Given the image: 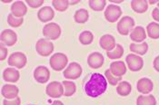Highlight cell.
Wrapping results in <instances>:
<instances>
[{
  "label": "cell",
  "instance_id": "cell-30",
  "mask_svg": "<svg viewBox=\"0 0 159 105\" xmlns=\"http://www.w3.org/2000/svg\"><path fill=\"white\" fill-rule=\"evenodd\" d=\"M78 39H79V42L83 46H88V45L92 44V42L94 41V35L90 31H83L79 35Z\"/></svg>",
  "mask_w": 159,
  "mask_h": 105
},
{
  "label": "cell",
  "instance_id": "cell-23",
  "mask_svg": "<svg viewBox=\"0 0 159 105\" xmlns=\"http://www.w3.org/2000/svg\"><path fill=\"white\" fill-rule=\"evenodd\" d=\"M131 7L137 14H144L148 9V1L147 0H133L131 1Z\"/></svg>",
  "mask_w": 159,
  "mask_h": 105
},
{
  "label": "cell",
  "instance_id": "cell-14",
  "mask_svg": "<svg viewBox=\"0 0 159 105\" xmlns=\"http://www.w3.org/2000/svg\"><path fill=\"white\" fill-rule=\"evenodd\" d=\"M147 36V31L143 26L140 25L135 26L130 33V39L133 41V43H136V44H141L145 42Z\"/></svg>",
  "mask_w": 159,
  "mask_h": 105
},
{
  "label": "cell",
  "instance_id": "cell-8",
  "mask_svg": "<svg viewBox=\"0 0 159 105\" xmlns=\"http://www.w3.org/2000/svg\"><path fill=\"white\" fill-rule=\"evenodd\" d=\"M125 62L127 63L128 69L132 72H138L142 70L144 66V60L140 56L135 54H129L125 57Z\"/></svg>",
  "mask_w": 159,
  "mask_h": 105
},
{
  "label": "cell",
  "instance_id": "cell-19",
  "mask_svg": "<svg viewBox=\"0 0 159 105\" xmlns=\"http://www.w3.org/2000/svg\"><path fill=\"white\" fill-rule=\"evenodd\" d=\"M99 46L102 49L106 50L107 52H110L115 49L116 46V39L113 35H104L101 36L99 40Z\"/></svg>",
  "mask_w": 159,
  "mask_h": 105
},
{
  "label": "cell",
  "instance_id": "cell-15",
  "mask_svg": "<svg viewBox=\"0 0 159 105\" xmlns=\"http://www.w3.org/2000/svg\"><path fill=\"white\" fill-rule=\"evenodd\" d=\"M154 88V83L149 79V78H141L136 82V89L137 92L140 94H143L144 95L150 94L153 91Z\"/></svg>",
  "mask_w": 159,
  "mask_h": 105
},
{
  "label": "cell",
  "instance_id": "cell-31",
  "mask_svg": "<svg viewBox=\"0 0 159 105\" xmlns=\"http://www.w3.org/2000/svg\"><path fill=\"white\" fill-rule=\"evenodd\" d=\"M88 5L92 10L100 12L104 10V8L106 7L107 1L106 0H90L88 1Z\"/></svg>",
  "mask_w": 159,
  "mask_h": 105
},
{
  "label": "cell",
  "instance_id": "cell-39",
  "mask_svg": "<svg viewBox=\"0 0 159 105\" xmlns=\"http://www.w3.org/2000/svg\"><path fill=\"white\" fill-rule=\"evenodd\" d=\"M153 66H154V69L159 72V55H157V56L155 58V60H154V62H153Z\"/></svg>",
  "mask_w": 159,
  "mask_h": 105
},
{
  "label": "cell",
  "instance_id": "cell-25",
  "mask_svg": "<svg viewBox=\"0 0 159 105\" xmlns=\"http://www.w3.org/2000/svg\"><path fill=\"white\" fill-rule=\"evenodd\" d=\"M147 35L151 39H159V23L151 22L147 24Z\"/></svg>",
  "mask_w": 159,
  "mask_h": 105
},
{
  "label": "cell",
  "instance_id": "cell-13",
  "mask_svg": "<svg viewBox=\"0 0 159 105\" xmlns=\"http://www.w3.org/2000/svg\"><path fill=\"white\" fill-rule=\"evenodd\" d=\"M0 38L1 44H3L6 46H13L14 45H16L17 41V35L11 29H6L2 31Z\"/></svg>",
  "mask_w": 159,
  "mask_h": 105
},
{
  "label": "cell",
  "instance_id": "cell-34",
  "mask_svg": "<svg viewBox=\"0 0 159 105\" xmlns=\"http://www.w3.org/2000/svg\"><path fill=\"white\" fill-rule=\"evenodd\" d=\"M24 23V19L23 18H18V17H16L14 16L12 14H9L8 16H7V24L12 26L14 28L16 27H19L21 26Z\"/></svg>",
  "mask_w": 159,
  "mask_h": 105
},
{
  "label": "cell",
  "instance_id": "cell-41",
  "mask_svg": "<svg viewBox=\"0 0 159 105\" xmlns=\"http://www.w3.org/2000/svg\"><path fill=\"white\" fill-rule=\"evenodd\" d=\"M79 1L76 0V1H69V5H75V4H78Z\"/></svg>",
  "mask_w": 159,
  "mask_h": 105
},
{
  "label": "cell",
  "instance_id": "cell-37",
  "mask_svg": "<svg viewBox=\"0 0 159 105\" xmlns=\"http://www.w3.org/2000/svg\"><path fill=\"white\" fill-rule=\"evenodd\" d=\"M0 60L4 61L5 59H7V56L8 55V50L7 48L3 44H0Z\"/></svg>",
  "mask_w": 159,
  "mask_h": 105
},
{
  "label": "cell",
  "instance_id": "cell-27",
  "mask_svg": "<svg viewBox=\"0 0 159 105\" xmlns=\"http://www.w3.org/2000/svg\"><path fill=\"white\" fill-rule=\"evenodd\" d=\"M136 105H157V100L154 95H139L136 99Z\"/></svg>",
  "mask_w": 159,
  "mask_h": 105
},
{
  "label": "cell",
  "instance_id": "cell-17",
  "mask_svg": "<svg viewBox=\"0 0 159 105\" xmlns=\"http://www.w3.org/2000/svg\"><path fill=\"white\" fill-rule=\"evenodd\" d=\"M11 14L14 16L18 18H23V16L27 13V7L23 1H16L11 6Z\"/></svg>",
  "mask_w": 159,
  "mask_h": 105
},
{
  "label": "cell",
  "instance_id": "cell-18",
  "mask_svg": "<svg viewBox=\"0 0 159 105\" xmlns=\"http://www.w3.org/2000/svg\"><path fill=\"white\" fill-rule=\"evenodd\" d=\"M55 17V11L50 7H43L37 12V18L42 23H48Z\"/></svg>",
  "mask_w": 159,
  "mask_h": 105
},
{
  "label": "cell",
  "instance_id": "cell-1",
  "mask_svg": "<svg viewBox=\"0 0 159 105\" xmlns=\"http://www.w3.org/2000/svg\"><path fill=\"white\" fill-rule=\"evenodd\" d=\"M107 89V78L99 72L91 74L88 82L85 84V93L91 98H97L105 94Z\"/></svg>",
  "mask_w": 159,
  "mask_h": 105
},
{
  "label": "cell",
  "instance_id": "cell-43",
  "mask_svg": "<svg viewBox=\"0 0 159 105\" xmlns=\"http://www.w3.org/2000/svg\"><path fill=\"white\" fill-rule=\"evenodd\" d=\"M112 3H116V4H121V3H123V1L121 0V1H111Z\"/></svg>",
  "mask_w": 159,
  "mask_h": 105
},
{
  "label": "cell",
  "instance_id": "cell-38",
  "mask_svg": "<svg viewBox=\"0 0 159 105\" xmlns=\"http://www.w3.org/2000/svg\"><path fill=\"white\" fill-rule=\"evenodd\" d=\"M152 17L157 22H159V8H157V7L154 8V10L152 12Z\"/></svg>",
  "mask_w": 159,
  "mask_h": 105
},
{
  "label": "cell",
  "instance_id": "cell-4",
  "mask_svg": "<svg viewBox=\"0 0 159 105\" xmlns=\"http://www.w3.org/2000/svg\"><path fill=\"white\" fill-rule=\"evenodd\" d=\"M117 31L121 35H130L135 27V20L131 16H123L117 23Z\"/></svg>",
  "mask_w": 159,
  "mask_h": 105
},
{
  "label": "cell",
  "instance_id": "cell-20",
  "mask_svg": "<svg viewBox=\"0 0 159 105\" xmlns=\"http://www.w3.org/2000/svg\"><path fill=\"white\" fill-rule=\"evenodd\" d=\"M20 78V72L19 71L15 69L14 67H9V68H6L4 72H3V79L7 82H18Z\"/></svg>",
  "mask_w": 159,
  "mask_h": 105
},
{
  "label": "cell",
  "instance_id": "cell-12",
  "mask_svg": "<svg viewBox=\"0 0 159 105\" xmlns=\"http://www.w3.org/2000/svg\"><path fill=\"white\" fill-rule=\"evenodd\" d=\"M105 59L102 54L98 52L91 53L87 57V64L92 69H99L103 66Z\"/></svg>",
  "mask_w": 159,
  "mask_h": 105
},
{
  "label": "cell",
  "instance_id": "cell-33",
  "mask_svg": "<svg viewBox=\"0 0 159 105\" xmlns=\"http://www.w3.org/2000/svg\"><path fill=\"white\" fill-rule=\"evenodd\" d=\"M105 77L107 78V80L108 83H109L110 85H112V86H116V85H117L119 82H121V80H122V77L115 76V75L111 72L110 69L106 70V72H105Z\"/></svg>",
  "mask_w": 159,
  "mask_h": 105
},
{
  "label": "cell",
  "instance_id": "cell-28",
  "mask_svg": "<svg viewBox=\"0 0 159 105\" xmlns=\"http://www.w3.org/2000/svg\"><path fill=\"white\" fill-rule=\"evenodd\" d=\"M62 83L64 86V95L66 97H70L75 94V91H76V86H75V82L69 81V80H66Z\"/></svg>",
  "mask_w": 159,
  "mask_h": 105
},
{
  "label": "cell",
  "instance_id": "cell-45",
  "mask_svg": "<svg viewBox=\"0 0 159 105\" xmlns=\"http://www.w3.org/2000/svg\"><path fill=\"white\" fill-rule=\"evenodd\" d=\"M157 8H159V1L158 3H157Z\"/></svg>",
  "mask_w": 159,
  "mask_h": 105
},
{
  "label": "cell",
  "instance_id": "cell-2",
  "mask_svg": "<svg viewBox=\"0 0 159 105\" xmlns=\"http://www.w3.org/2000/svg\"><path fill=\"white\" fill-rule=\"evenodd\" d=\"M67 63H68V58L63 53L54 54L53 55H51L50 60H49L50 67L57 72L64 70L66 68V66L67 65Z\"/></svg>",
  "mask_w": 159,
  "mask_h": 105
},
{
  "label": "cell",
  "instance_id": "cell-5",
  "mask_svg": "<svg viewBox=\"0 0 159 105\" xmlns=\"http://www.w3.org/2000/svg\"><path fill=\"white\" fill-rule=\"evenodd\" d=\"M27 58L24 53L21 52H15L11 54L7 60L8 65L16 69H22L26 65Z\"/></svg>",
  "mask_w": 159,
  "mask_h": 105
},
{
  "label": "cell",
  "instance_id": "cell-40",
  "mask_svg": "<svg viewBox=\"0 0 159 105\" xmlns=\"http://www.w3.org/2000/svg\"><path fill=\"white\" fill-rule=\"evenodd\" d=\"M50 105H65L63 103H62L61 101H58V100H56V101H54Z\"/></svg>",
  "mask_w": 159,
  "mask_h": 105
},
{
  "label": "cell",
  "instance_id": "cell-11",
  "mask_svg": "<svg viewBox=\"0 0 159 105\" xmlns=\"http://www.w3.org/2000/svg\"><path fill=\"white\" fill-rule=\"evenodd\" d=\"M34 78L38 83L45 84L48 82L50 79V71L48 67L44 65L37 66L34 71Z\"/></svg>",
  "mask_w": 159,
  "mask_h": 105
},
{
  "label": "cell",
  "instance_id": "cell-10",
  "mask_svg": "<svg viewBox=\"0 0 159 105\" xmlns=\"http://www.w3.org/2000/svg\"><path fill=\"white\" fill-rule=\"evenodd\" d=\"M46 94L48 95L50 98L53 99H58L64 95V86L63 83L59 82H51L48 84L46 88Z\"/></svg>",
  "mask_w": 159,
  "mask_h": 105
},
{
  "label": "cell",
  "instance_id": "cell-21",
  "mask_svg": "<svg viewBox=\"0 0 159 105\" xmlns=\"http://www.w3.org/2000/svg\"><path fill=\"white\" fill-rule=\"evenodd\" d=\"M109 69L115 76L122 77L126 72V65L122 61H115L110 63Z\"/></svg>",
  "mask_w": 159,
  "mask_h": 105
},
{
  "label": "cell",
  "instance_id": "cell-36",
  "mask_svg": "<svg viewBox=\"0 0 159 105\" xmlns=\"http://www.w3.org/2000/svg\"><path fill=\"white\" fill-rule=\"evenodd\" d=\"M21 104V98L17 97L13 100H4L3 105H20Z\"/></svg>",
  "mask_w": 159,
  "mask_h": 105
},
{
  "label": "cell",
  "instance_id": "cell-9",
  "mask_svg": "<svg viewBox=\"0 0 159 105\" xmlns=\"http://www.w3.org/2000/svg\"><path fill=\"white\" fill-rule=\"evenodd\" d=\"M105 17L109 23H116L122 15V9L119 6L108 5L105 10Z\"/></svg>",
  "mask_w": 159,
  "mask_h": 105
},
{
  "label": "cell",
  "instance_id": "cell-35",
  "mask_svg": "<svg viewBox=\"0 0 159 105\" xmlns=\"http://www.w3.org/2000/svg\"><path fill=\"white\" fill-rule=\"evenodd\" d=\"M26 4L32 8H38L44 4V0H26Z\"/></svg>",
  "mask_w": 159,
  "mask_h": 105
},
{
  "label": "cell",
  "instance_id": "cell-16",
  "mask_svg": "<svg viewBox=\"0 0 159 105\" xmlns=\"http://www.w3.org/2000/svg\"><path fill=\"white\" fill-rule=\"evenodd\" d=\"M1 94L7 100H13L18 97L19 89L15 84H5L1 89Z\"/></svg>",
  "mask_w": 159,
  "mask_h": 105
},
{
  "label": "cell",
  "instance_id": "cell-24",
  "mask_svg": "<svg viewBox=\"0 0 159 105\" xmlns=\"http://www.w3.org/2000/svg\"><path fill=\"white\" fill-rule=\"evenodd\" d=\"M132 91V85L126 81H121L116 86V92L120 96H128Z\"/></svg>",
  "mask_w": 159,
  "mask_h": 105
},
{
  "label": "cell",
  "instance_id": "cell-22",
  "mask_svg": "<svg viewBox=\"0 0 159 105\" xmlns=\"http://www.w3.org/2000/svg\"><path fill=\"white\" fill-rule=\"evenodd\" d=\"M130 51L137 55H145L148 51V45L147 42H143L141 44L131 43L129 46Z\"/></svg>",
  "mask_w": 159,
  "mask_h": 105
},
{
  "label": "cell",
  "instance_id": "cell-32",
  "mask_svg": "<svg viewBox=\"0 0 159 105\" xmlns=\"http://www.w3.org/2000/svg\"><path fill=\"white\" fill-rule=\"evenodd\" d=\"M52 5L54 8L58 12H65L69 7L68 0H53Z\"/></svg>",
  "mask_w": 159,
  "mask_h": 105
},
{
  "label": "cell",
  "instance_id": "cell-44",
  "mask_svg": "<svg viewBox=\"0 0 159 105\" xmlns=\"http://www.w3.org/2000/svg\"><path fill=\"white\" fill-rule=\"evenodd\" d=\"M2 2H4V3H10L11 1H10V0H8V1H5V0H3Z\"/></svg>",
  "mask_w": 159,
  "mask_h": 105
},
{
  "label": "cell",
  "instance_id": "cell-6",
  "mask_svg": "<svg viewBox=\"0 0 159 105\" xmlns=\"http://www.w3.org/2000/svg\"><path fill=\"white\" fill-rule=\"evenodd\" d=\"M54 45L48 39H39L36 44V51L41 56H48L54 52Z\"/></svg>",
  "mask_w": 159,
  "mask_h": 105
},
{
  "label": "cell",
  "instance_id": "cell-26",
  "mask_svg": "<svg viewBox=\"0 0 159 105\" xmlns=\"http://www.w3.org/2000/svg\"><path fill=\"white\" fill-rule=\"evenodd\" d=\"M89 18V13L85 8H80L76 10L74 15V19L76 23L85 24L88 21Z\"/></svg>",
  "mask_w": 159,
  "mask_h": 105
},
{
  "label": "cell",
  "instance_id": "cell-29",
  "mask_svg": "<svg viewBox=\"0 0 159 105\" xmlns=\"http://www.w3.org/2000/svg\"><path fill=\"white\" fill-rule=\"evenodd\" d=\"M124 54V48L121 45L117 44L115 49L110 52H107V56L111 60H116V59L121 58Z\"/></svg>",
  "mask_w": 159,
  "mask_h": 105
},
{
  "label": "cell",
  "instance_id": "cell-42",
  "mask_svg": "<svg viewBox=\"0 0 159 105\" xmlns=\"http://www.w3.org/2000/svg\"><path fill=\"white\" fill-rule=\"evenodd\" d=\"M157 4L158 3V1H148V5L150 4V5H153V4Z\"/></svg>",
  "mask_w": 159,
  "mask_h": 105
},
{
  "label": "cell",
  "instance_id": "cell-3",
  "mask_svg": "<svg viewBox=\"0 0 159 105\" xmlns=\"http://www.w3.org/2000/svg\"><path fill=\"white\" fill-rule=\"evenodd\" d=\"M43 35L48 40H57L61 35V27L57 23L47 24L42 30Z\"/></svg>",
  "mask_w": 159,
  "mask_h": 105
},
{
  "label": "cell",
  "instance_id": "cell-46",
  "mask_svg": "<svg viewBox=\"0 0 159 105\" xmlns=\"http://www.w3.org/2000/svg\"><path fill=\"white\" fill-rule=\"evenodd\" d=\"M28 105H33V104H28Z\"/></svg>",
  "mask_w": 159,
  "mask_h": 105
},
{
  "label": "cell",
  "instance_id": "cell-7",
  "mask_svg": "<svg viewBox=\"0 0 159 105\" xmlns=\"http://www.w3.org/2000/svg\"><path fill=\"white\" fill-rule=\"evenodd\" d=\"M82 72H83L82 66L78 63L73 62L70 63V64L65 69L63 74L64 77L67 80H76L81 76Z\"/></svg>",
  "mask_w": 159,
  "mask_h": 105
}]
</instances>
